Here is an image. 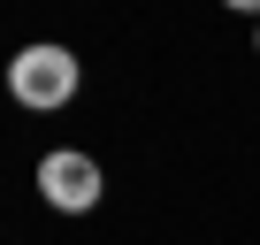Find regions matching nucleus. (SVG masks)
I'll list each match as a JSON object with an SVG mask.
<instances>
[{
  "label": "nucleus",
  "instance_id": "1",
  "mask_svg": "<svg viewBox=\"0 0 260 245\" xmlns=\"http://www.w3.org/2000/svg\"><path fill=\"white\" fill-rule=\"evenodd\" d=\"M8 92H16L23 107H61V100L77 92V54H69V46H23V54L8 62Z\"/></svg>",
  "mask_w": 260,
  "mask_h": 245
},
{
  "label": "nucleus",
  "instance_id": "2",
  "mask_svg": "<svg viewBox=\"0 0 260 245\" xmlns=\"http://www.w3.org/2000/svg\"><path fill=\"white\" fill-rule=\"evenodd\" d=\"M39 192H46V207H61V215H84V207H100V192H107V176H100V161L92 154H46L39 161Z\"/></svg>",
  "mask_w": 260,
  "mask_h": 245
},
{
  "label": "nucleus",
  "instance_id": "3",
  "mask_svg": "<svg viewBox=\"0 0 260 245\" xmlns=\"http://www.w3.org/2000/svg\"><path fill=\"white\" fill-rule=\"evenodd\" d=\"M222 8H245V16H260V0H222Z\"/></svg>",
  "mask_w": 260,
  "mask_h": 245
},
{
  "label": "nucleus",
  "instance_id": "4",
  "mask_svg": "<svg viewBox=\"0 0 260 245\" xmlns=\"http://www.w3.org/2000/svg\"><path fill=\"white\" fill-rule=\"evenodd\" d=\"M252 46H260V31H252Z\"/></svg>",
  "mask_w": 260,
  "mask_h": 245
}]
</instances>
